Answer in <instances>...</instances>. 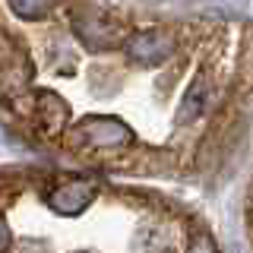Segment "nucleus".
Returning a JSON list of instances; mask_svg holds the SVG:
<instances>
[{
  "mask_svg": "<svg viewBox=\"0 0 253 253\" xmlns=\"http://www.w3.org/2000/svg\"><path fill=\"white\" fill-rule=\"evenodd\" d=\"M73 32L79 35V42L92 51H111V47L121 44V26L117 19H111L101 10H76L70 16Z\"/></svg>",
  "mask_w": 253,
  "mask_h": 253,
  "instance_id": "f257e3e1",
  "label": "nucleus"
},
{
  "mask_svg": "<svg viewBox=\"0 0 253 253\" xmlns=\"http://www.w3.org/2000/svg\"><path fill=\"white\" fill-rule=\"evenodd\" d=\"M130 139H133L130 130L114 117H89L70 133V142L76 149H117V146H126Z\"/></svg>",
  "mask_w": 253,
  "mask_h": 253,
  "instance_id": "f03ea898",
  "label": "nucleus"
},
{
  "mask_svg": "<svg viewBox=\"0 0 253 253\" xmlns=\"http://www.w3.org/2000/svg\"><path fill=\"white\" fill-rule=\"evenodd\" d=\"M124 51L130 60L155 67V63H165L174 54V38L165 29H139L124 42Z\"/></svg>",
  "mask_w": 253,
  "mask_h": 253,
  "instance_id": "7ed1b4c3",
  "label": "nucleus"
},
{
  "mask_svg": "<svg viewBox=\"0 0 253 253\" xmlns=\"http://www.w3.org/2000/svg\"><path fill=\"white\" fill-rule=\"evenodd\" d=\"M92 200H95V184H92V180H70V184L54 187L51 196H47V203H51L54 209H57V212H70V215L83 212Z\"/></svg>",
  "mask_w": 253,
  "mask_h": 253,
  "instance_id": "20e7f679",
  "label": "nucleus"
},
{
  "mask_svg": "<svg viewBox=\"0 0 253 253\" xmlns=\"http://www.w3.org/2000/svg\"><path fill=\"white\" fill-rule=\"evenodd\" d=\"M209 95H212V83H209V76L206 73H200L196 76V83L187 89V95H184V101H180V111H177V121L180 126L184 124H193L196 117L206 111V105H209Z\"/></svg>",
  "mask_w": 253,
  "mask_h": 253,
  "instance_id": "39448f33",
  "label": "nucleus"
},
{
  "mask_svg": "<svg viewBox=\"0 0 253 253\" xmlns=\"http://www.w3.org/2000/svg\"><path fill=\"white\" fill-rule=\"evenodd\" d=\"M38 126H42V133L47 136H54V133L63 130V121H67V108H63V101L57 95H38Z\"/></svg>",
  "mask_w": 253,
  "mask_h": 253,
  "instance_id": "423d86ee",
  "label": "nucleus"
},
{
  "mask_svg": "<svg viewBox=\"0 0 253 253\" xmlns=\"http://www.w3.org/2000/svg\"><path fill=\"white\" fill-rule=\"evenodd\" d=\"M47 6H51V0H13V10L19 16H26V19H38V16H44Z\"/></svg>",
  "mask_w": 253,
  "mask_h": 253,
  "instance_id": "0eeeda50",
  "label": "nucleus"
},
{
  "mask_svg": "<svg viewBox=\"0 0 253 253\" xmlns=\"http://www.w3.org/2000/svg\"><path fill=\"white\" fill-rule=\"evenodd\" d=\"M10 247V231H6V225L0 221V250H6Z\"/></svg>",
  "mask_w": 253,
  "mask_h": 253,
  "instance_id": "6e6552de",
  "label": "nucleus"
}]
</instances>
